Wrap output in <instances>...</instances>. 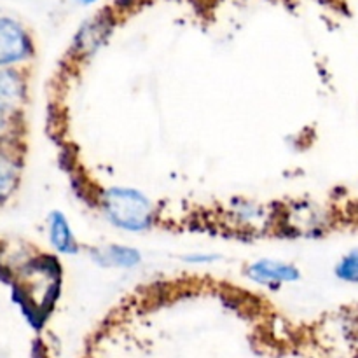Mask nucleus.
Listing matches in <instances>:
<instances>
[{
  "instance_id": "obj_1",
  "label": "nucleus",
  "mask_w": 358,
  "mask_h": 358,
  "mask_svg": "<svg viewBox=\"0 0 358 358\" xmlns=\"http://www.w3.org/2000/svg\"><path fill=\"white\" fill-rule=\"evenodd\" d=\"M100 210L108 224L126 233H145L156 222V206L135 187H108L100 194Z\"/></svg>"
},
{
  "instance_id": "obj_2",
  "label": "nucleus",
  "mask_w": 358,
  "mask_h": 358,
  "mask_svg": "<svg viewBox=\"0 0 358 358\" xmlns=\"http://www.w3.org/2000/svg\"><path fill=\"white\" fill-rule=\"evenodd\" d=\"M34 56V42L28 31L10 17H0V69L20 66Z\"/></svg>"
},
{
  "instance_id": "obj_3",
  "label": "nucleus",
  "mask_w": 358,
  "mask_h": 358,
  "mask_svg": "<svg viewBox=\"0 0 358 358\" xmlns=\"http://www.w3.org/2000/svg\"><path fill=\"white\" fill-rule=\"evenodd\" d=\"M247 276L250 282L266 289H280L285 283H296L301 280V269L292 262L276 261V259H257L247 266Z\"/></svg>"
},
{
  "instance_id": "obj_4",
  "label": "nucleus",
  "mask_w": 358,
  "mask_h": 358,
  "mask_svg": "<svg viewBox=\"0 0 358 358\" xmlns=\"http://www.w3.org/2000/svg\"><path fill=\"white\" fill-rule=\"evenodd\" d=\"M110 31V17L103 16V14L93 17V20H90L87 23H84L83 28L77 31L76 38H73L72 51L76 52L79 58H87V56L94 55V52L107 42Z\"/></svg>"
},
{
  "instance_id": "obj_5",
  "label": "nucleus",
  "mask_w": 358,
  "mask_h": 358,
  "mask_svg": "<svg viewBox=\"0 0 358 358\" xmlns=\"http://www.w3.org/2000/svg\"><path fill=\"white\" fill-rule=\"evenodd\" d=\"M90 255L94 264L101 266V268L114 269H135L143 261L142 252L138 248L119 243H110L107 247L93 248L90 252Z\"/></svg>"
},
{
  "instance_id": "obj_6",
  "label": "nucleus",
  "mask_w": 358,
  "mask_h": 358,
  "mask_svg": "<svg viewBox=\"0 0 358 358\" xmlns=\"http://www.w3.org/2000/svg\"><path fill=\"white\" fill-rule=\"evenodd\" d=\"M23 161L9 142L0 143V205L14 196L21 182Z\"/></svg>"
},
{
  "instance_id": "obj_7",
  "label": "nucleus",
  "mask_w": 358,
  "mask_h": 358,
  "mask_svg": "<svg viewBox=\"0 0 358 358\" xmlns=\"http://www.w3.org/2000/svg\"><path fill=\"white\" fill-rule=\"evenodd\" d=\"M48 236L49 243L58 254L76 255L79 254L80 247L73 234L72 226L69 222V217L62 210H52L48 217Z\"/></svg>"
},
{
  "instance_id": "obj_8",
  "label": "nucleus",
  "mask_w": 358,
  "mask_h": 358,
  "mask_svg": "<svg viewBox=\"0 0 358 358\" xmlns=\"http://www.w3.org/2000/svg\"><path fill=\"white\" fill-rule=\"evenodd\" d=\"M27 76L20 66H2L0 69V103L20 108L27 100Z\"/></svg>"
},
{
  "instance_id": "obj_9",
  "label": "nucleus",
  "mask_w": 358,
  "mask_h": 358,
  "mask_svg": "<svg viewBox=\"0 0 358 358\" xmlns=\"http://www.w3.org/2000/svg\"><path fill=\"white\" fill-rule=\"evenodd\" d=\"M334 275L339 282L357 285L358 283V248H352V250L346 252V254L336 262Z\"/></svg>"
},
{
  "instance_id": "obj_10",
  "label": "nucleus",
  "mask_w": 358,
  "mask_h": 358,
  "mask_svg": "<svg viewBox=\"0 0 358 358\" xmlns=\"http://www.w3.org/2000/svg\"><path fill=\"white\" fill-rule=\"evenodd\" d=\"M233 213H236L240 224H248V226L264 219V208L252 201H236L233 205Z\"/></svg>"
},
{
  "instance_id": "obj_11",
  "label": "nucleus",
  "mask_w": 358,
  "mask_h": 358,
  "mask_svg": "<svg viewBox=\"0 0 358 358\" xmlns=\"http://www.w3.org/2000/svg\"><path fill=\"white\" fill-rule=\"evenodd\" d=\"M17 110H20V108L0 103V143L9 142V135L10 131H13V126L16 124Z\"/></svg>"
},
{
  "instance_id": "obj_12",
  "label": "nucleus",
  "mask_w": 358,
  "mask_h": 358,
  "mask_svg": "<svg viewBox=\"0 0 358 358\" xmlns=\"http://www.w3.org/2000/svg\"><path fill=\"white\" fill-rule=\"evenodd\" d=\"M182 261H184L185 264L210 266V264H215L217 261H220V255L212 254V252H191V254L184 255Z\"/></svg>"
},
{
  "instance_id": "obj_13",
  "label": "nucleus",
  "mask_w": 358,
  "mask_h": 358,
  "mask_svg": "<svg viewBox=\"0 0 358 358\" xmlns=\"http://www.w3.org/2000/svg\"><path fill=\"white\" fill-rule=\"evenodd\" d=\"M84 3H93V2H96V0H83Z\"/></svg>"
}]
</instances>
